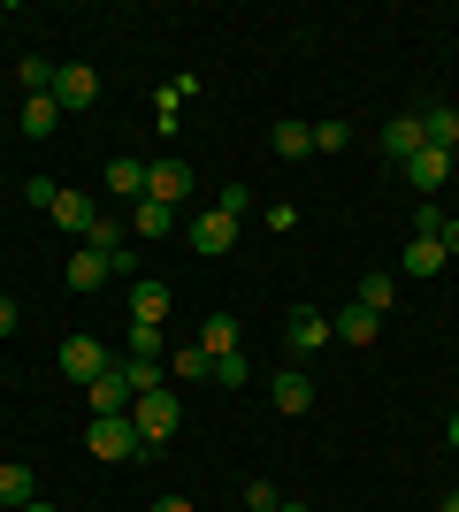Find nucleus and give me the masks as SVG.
I'll use <instances>...</instances> for the list:
<instances>
[{"instance_id":"nucleus-42","label":"nucleus","mask_w":459,"mask_h":512,"mask_svg":"<svg viewBox=\"0 0 459 512\" xmlns=\"http://www.w3.org/2000/svg\"><path fill=\"white\" fill-rule=\"evenodd\" d=\"M276 512H306V505H291V497H284V505H276Z\"/></svg>"},{"instance_id":"nucleus-5","label":"nucleus","mask_w":459,"mask_h":512,"mask_svg":"<svg viewBox=\"0 0 459 512\" xmlns=\"http://www.w3.org/2000/svg\"><path fill=\"white\" fill-rule=\"evenodd\" d=\"M329 337H337V329H329L322 306H291V314H284V344H291V352H322Z\"/></svg>"},{"instance_id":"nucleus-15","label":"nucleus","mask_w":459,"mask_h":512,"mask_svg":"<svg viewBox=\"0 0 459 512\" xmlns=\"http://www.w3.org/2000/svg\"><path fill=\"white\" fill-rule=\"evenodd\" d=\"M161 352H169V329H161V321H131V329H123V360H161Z\"/></svg>"},{"instance_id":"nucleus-34","label":"nucleus","mask_w":459,"mask_h":512,"mask_svg":"<svg viewBox=\"0 0 459 512\" xmlns=\"http://www.w3.org/2000/svg\"><path fill=\"white\" fill-rule=\"evenodd\" d=\"M215 207H230V214H238V222H245V207H253V192H245L238 176H230V184H222V199H215Z\"/></svg>"},{"instance_id":"nucleus-36","label":"nucleus","mask_w":459,"mask_h":512,"mask_svg":"<svg viewBox=\"0 0 459 512\" xmlns=\"http://www.w3.org/2000/svg\"><path fill=\"white\" fill-rule=\"evenodd\" d=\"M16 321H23V306L8 299V291H0V337H16Z\"/></svg>"},{"instance_id":"nucleus-41","label":"nucleus","mask_w":459,"mask_h":512,"mask_svg":"<svg viewBox=\"0 0 459 512\" xmlns=\"http://www.w3.org/2000/svg\"><path fill=\"white\" fill-rule=\"evenodd\" d=\"M437 512H459V490H452V497H444V505H437Z\"/></svg>"},{"instance_id":"nucleus-4","label":"nucleus","mask_w":459,"mask_h":512,"mask_svg":"<svg viewBox=\"0 0 459 512\" xmlns=\"http://www.w3.org/2000/svg\"><path fill=\"white\" fill-rule=\"evenodd\" d=\"M85 398H92V421H108V413H131V383H123V360L100 367V375L85 383Z\"/></svg>"},{"instance_id":"nucleus-25","label":"nucleus","mask_w":459,"mask_h":512,"mask_svg":"<svg viewBox=\"0 0 459 512\" xmlns=\"http://www.w3.org/2000/svg\"><path fill=\"white\" fill-rule=\"evenodd\" d=\"M352 299L368 306V314H391V299H398V276H383V268H368V276H360V291H352Z\"/></svg>"},{"instance_id":"nucleus-28","label":"nucleus","mask_w":459,"mask_h":512,"mask_svg":"<svg viewBox=\"0 0 459 512\" xmlns=\"http://www.w3.org/2000/svg\"><path fill=\"white\" fill-rule=\"evenodd\" d=\"M123 383H131V398H146V390H169V367H161V360H123Z\"/></svg>"},{"instance_id":"nucleus-8","label":"nucleus","mask_w":459,"mask_h":512,"mask_svg":"<svg viewBox=\"0 0 459 512\" xmlns=\"http://www.w3.org/2000/svg\"><path fill=\"white\" fill-rule=\"evenodd\" d=\"M421 146H429V138H421V115H391V123H383V161H391V169H406Z\"/></svg>"},{"instance_id":"nucleus-11","label":"nucleus","mask_w":459,"mask_h":512,"mask_svg":"<svg viewBox=\"0 0 459 512\" xmlns=\"http://www.w3.org/2000/svg\"><path fill=\"white\" fill-rule=\"evenodd\" d=\"M123 306H131V321H169V283L131 276V283H123Z\"/></svg>"},{"instance_id":"nucleus-2","label":"nucleus","mask_w":459,"mask_h":512,"mask_svg":"<svg viewBox=\"0 0 459 512\" xmlns=\"http://www.w3.org/2000/svg\"><path fill=\"white\" fill-rule=\"evenodd\" d=\"M85 451L92 459H146V436H138L131 413H108V421L85 428Z\"/></svg>"},{"instance_id":"nucleus-14","label":"nucleus","mask_w":459,"mask_h":512,"mask_svg":"<svg viewBox=\"0 0 459 512\" xmlns=\"http://www.w3.org/2000/svg\"><path fill=\"white\" fill-rule=\"evenodd\" d=\"M421 138H429L437 153H452L459 146V107L452 100H429V107H421Z\"/></svg>"},{"instance_id":"nucleus-9","label":"nucleus","mask_w":459,"mask_h":512,"mask_svg":"<svg viewBox=\"0 0 459 512\" xmlns=\"http://www.w3.org/2000/svg\"><path fill=\"white\" fill-rule=\"evenodd\" d=\"M146 199L184 207V199H192V169H184V161H153V169H146Z\"/></svg>"},{"instance_id":"nucleus-16","label":"nucleus","mask_w":459,"mask_h":512,"mask_svg":"<svg viewBox=\"0 0 459 512\" xmlns=\"http://www.w3.org/2000/svg\"><path fill=\"white\" fill-rule=\"evenodd\" d=\"M62 276H69V291H100V283H108V253H92V245H77Z\"/></svg>"},{"instance_id":"nucleus-40","label":"nucleus","mask_w":459,"mask_h":512,"mask_svg":"<svg viewBox=\"0 0 459 512\" xmlns=\"http://www.w3.org/2000/svg\"><path fill=\"white\" fill-rule=\"evenodd\" d=\"M16 512H54V505H46V497H31V505H16Z\"/></svg>"},{"instance_id":"nucleus-10","label":"nucleus","mask_w":459,"mask_h":512,"mask_svg":"<svg viewBox=\"0 0 459 512\" xmlns=\"http://www.w3.org/2000/svg\"><path fill=\"white\" fill-rule=\"evenodd\" d=\"M100 367H108V344L100 337H62V375L69 383H92Z\"/></svg>"},{"instance_id":"nucleus-6","label":"nucleus","mask_w":459,"mask_h":512,"mask_svg":"<svg viewBox=\"0 0 459 512\" xmlns=\"http://www.w3.org/2000/svg\"><path fill=\"white\" fill-rule=\"evenodd\" d=\"M92 100H100V77H92L85 62H62V77H54V107L77 115V107H92Z\"/></svg>"},{"instance_id":"nucleus-17","label":"nucleus","mask_w":459,"mask_h":512,"mask_svg":"<svg viewBox=\"0 0 459 512\" xmlns=\"http://www.w3.org/2000/svg\"><path fill=\"white\" fill-rule=\"evenodd\" d=\"M108 192H115V199H131V207H138V199H146V161L115 153V161H108Z\"/></svg>"},{"instance_id":"nucleus-37","label":"nucleus","mask_w":459,"mask_h":512,"mask_svg":"<svg viewBox=\"0 0 459 512\" xmlns=\"http://www.w3.org/2000/svg\"><path fill=\"white\" fill-rule=\"evenodd\" d=\"M437 245H444V253L459 260V214H444V230H437Z\"/></svg>"},{"instance_id":"nucleus-26","label":"nucleus","mask_w":459,"mask_h":512,"mask_svg":"<svg viewBox=\"0 0 459 512\" xmlns=\"http://www.w3.org/2000/svg\"><path fill=\"white\" fill-rule=\"evenodd\" d=\"M31 467H23V459H0V505H31Z\"/></svg>"},{"instance_id":"nucleus-39","label":"nucleus","mask_w":459,"mask_h":512,"mask_svg":"<svg viewBox=\"0 0 459 512\" xmlns=\"http://www.w3.org/2000/svg\"><path fill=\"white\" fill-rule=\"evenodd\" d=\"M444 444H452V451H459V413H452V421H444Z\"/></svg>"},{"instance_id":"nucleus-30","label":"nucleus","mask_w":459,"mask_h":512,"mask_svg":"<svg viewBox=\"0 0 459 512\" xmlns=\"http://www.w3.org/2000/svg\"><path fill=\"white\" fill-rule=\"evenodd\" d=\"M352 146V130L337 123V115H329V123H314V153H345Z\"/></svg>"},{"instance_id":"nucleus-22","label":"nucleus","mask_w":459,"mask_h":512,"mask_svg":"<svg viewBox=\"0 0 459 512\" xmlns=\"http://www.w3.org/2000/svg\"><path fill=\"white\" fill-rule=\"evenodd\" d=\"M23 138H54V123H62V107H54V92H39V100H23Z\"/></svg>"},{"instance_id":"nucleus-20","label":"nucleus","mask_w":459,"mask_h":512,"mask_svg":"<svg viewBox=\"0 0 459 512\" xmlns=\"http://www.w3.org/2000/svg\"><path fill=\"white\" fill-rule=\"evenodd\" d=\"M123 222H131V237H146V245H153V237H169V222H176V207H161V199H138V207H131V214H123Z\"/></svg>"},{"instance_id":"nucleus-33","label":"nucleus","mask_w":459,"mask_h":512,"mask_svg":"<svg viewBox=\"0 0 459 512\" xmlns=\"http://www.w3.org/2000/svg\"><path fill=\"white\" fill-rule=\"evenodd\" d=\"M284 497H276V482H245V512H276Z\"/></svg>"},{"instance_id":"nucleus-13","label":"nucleus","mask_w":459,"mask_h":512,"mask_svg":"<svg viewBox=\"0 0 459 512\" xmlns=\"http://www.w3.org/2000/svg\"><path fill=\"white\" fill-rule=\"evenodd\" d=\"M268 153H276V161H306V153H314V123H299V115H284V123L268 130Z\"/></svg>"},{"instance_id":"nucleus-3","label":"nucleus","mask_w":459,"mask_h":512,"mask_svg":"<svg viewBox=\"0 0 459 512\" xmlns=\"http://www.w3.org/2000/svg\"><path fill=\"white\" fill-rule=\"evenodd\" d=\"M184 245L207 253V260H222L230 245H238V214H230V207H199L192 222H184Z\"/></svg>"},{"instance_id":"nucleus-12","label":"nucleus","mask_w":459,"mask_h":512,"mask_svg":"<svg viewBox=\"0 0 459 512\" xmlns=\"http://www.w3.org/2000/svg\"><path fill=\"white\" fill-rule=\"evenodd\" d=\"M268 398H276V413H284V421H299V413H314V383H306L299 367H284V375L268 383Z\"/></svg>"},{"instance_id":"nucleus-21","label":"nucleus","mask_w":459,"mask_h":512,"mask_svg":"<svg viewBox=\"0 0 459 512\" xmlns=\"http://www.w3.org/2000/svg\"><path fill=\"white\" fill-rule=\"evenodd\" d=\"M54 222H62V230H77V237H85L92 222H100V207H92L85 192H69V184H62V199H54Z\"/></svg>"},{"instance_id":"nucleus-18","label":"nucleus","mask_w":459,"mask_h":512,"mask_svg":"<svg viewBox=\"0 0 459 512\" xmlns=\"http://www.w3.org/2000/svg\"><path fill=\"white\" fill-rule=\"evenodd\" d=\"M329 329H337V337H345V344H375V337H383V314H368V306L352 299V306H345V314L329 321Z\"/></svg>"},{"instance_id":"nucleus-24","label":"nucleus","mask_w":459,"mask_h":512,"mask_svg":"<svg viewBox=\"0 0 459 512\" xmlns=\"http://www.w3.org/2000/svg\"><path fill=\"white\" fill-rule=\"evenodd\" d=\"M169 375H176V383H207V375H215V360L199 352V337H192V344H176V352H169Z\"/></svg>"},{"instance_id":"nucleus-29","label":"nucleus","mask_w":459,"mask_h":512,"mask_svg":"<svg viewBox=\"0 0 459 512\" xmlns=\"http://www.w3.org/2000/svg\"><path fill=\"white\" fill-rule=\"evenodd\" d=\"M123 230H131V222H123V214H100V222H92V230H85V245H92V253H123Z\"/></svg>"},{"instance_id":"nucleus-23","label":"nucleus","mask_w":459,"mask_h":512,"mask_svg":"<svg viewBox=\"0 0 459 512\" xmlns=\"http://www.w3.org/2000/svg\"><path fill=\"white\" fill-rule=\"evenodd\" d=\"M406 268H414V276H444V268H452V253H444L437 237H406Z\"/></svg>"},{"instance_id":"nucleus-32","label":"nucleus","mask_w":459,"mask_h":512,"mask_svg":"<svg viewBox=\"0 0 459 512\" xmlns=\"http://www.w3.org/2000/svg\"><path fill=\"white\" fill-rule=\"evenodd\" d=\"M23 199H31V207H46V214H54V199H62V184H54V176H31V184H23Z\"/></svg>"},{"instance_id":"nucleus-27","label":"nucleus","mask_w":459,"mask_h":512,"mask_svg":"<svg viewBox=\"0 0 459 512\" xmlns=\"http://www.w3.org/2000/svg\"><path fill=\"white\" fill-rule=\"evenodd\" d=\"M16 77H23V100H39V92H54V77H62V69L46 62V54H23Z\"/></svg>"},{"instance_id":"nucleus-35","label":"nucleus","mask_w":459,"mask_h":512,"mask_svg":"<svg viewBox=\"0 0 459 512\" xmlns=\"http://www.w3.org/2000/svg\"><path fill=\"white\" fill-rule=\"evenodd\" d=\"M268 230L291 237V230H299V207H291V199H284V207H268Z\"/></svg>"},{"instance_id":"nucleus-1","label":"nucleus","mask_w":459,"mask_h":512,"mask_svg":"<svg viewBox=\"0 0 459 512\" xmlns=\"http://www.w3.org/2000/svg\"><path fill=\"white\" fill-rule=\"evenodd\" d=\"M131 421H138V436H146V451H153L184 428V398H176V390H146V398H131Z\"/></svg>"},{"instance_id":"nucleus-7","label":"nucleus","mask_w":459,"mask_h":512,"mask_svg":"<svg viewBox=\"0 0 459 512\" xmlns=\"http://www.w3.org/2000/svg\"><path fill=\"white\" fill-rule=\"evenodd\" d=\"M406 184H414L421 199H437L444 184H452V153H437V146H421L414 161H406Z\"/></svg>"},{"instance_id":"nucleus-31","label":"nucleus","mask_w":459,"mask_h":512,"mask_svg":"<svg viewBox=\"0 0 459 512\" xmlns=\"http://www.w3.org/2000/svg\"><path fill=\"white\" fill-rule=\"evenodd\" d=\"M245 375H253V367H245V352H230V360H215V375H207V383H222V390H245Z\"/></svg>"},{"instance_id":"nucleus-19","label":"nucleus","mask_w":459,"mask_h":512,"mask_svg":"<svg viewBox=\"0 0 459 512\" xmlns=\"http://www.w3.org/2000/svg\"><path fill=\"white\" fill-rule=\"evenodd\" d=\"M199 352H207V360H230V352H238V321L207 314V321H199Z\"/></svg>"},{"instance_id":"nucleus-38","label":"nucleus","mask_w":459,"mask_h":512,"mask_svg":"<svg viewBox=\"0 0 459 512\" xmlns=\"http://www.w3.org/2000/svg\"><path fill=\"white\" fill-rule=\"evenodd\" d=\"M153 512H192V497H153Z\"/></svg>"}]
</instances>
